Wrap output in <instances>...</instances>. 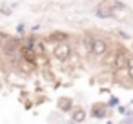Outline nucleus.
Returning a JSON list of instances; mask_svg holds the SVG:
<instances>
[{"mask_svg": "<svg viewBox=\"0 0 133 124\" xmlns=\"http://www.w3.org/2000/svg\"><path fill=\"white\" fill-rule=\"evenodd\" d=\"M20 40L18 38H6V42L2 44V53L8 57V58H20Z\"/></svg>", "mask_w": 133, "mask_h": 124, "instance_id": "1", "label": "nucleus"}, {"mask_svg": "<svg viewBox=\"0 0 133 124\" xmlns=\"http://www.w3.org/2000/svg\"><path fill=\"white\" fill-rule=\"evenodd\" d=\"M128 62H129V53L124 48H118L113 55V66L117 69V73H128Z\"/></svg>", "mask_w": 133, "mask_h": 124, "instance_id": "2", "label": "nucleus"}, {"mask_svg": "<svg viewBox=\"0 0 133 124\" xmlns=\"http://www.w3.org/2000/svg\"><path fill=\"white\" fill-rule=\"evenodd\" d=\"M53 55H55V58H58V60H66V58H69V55H71V48H69V44H68V42L55 44V48H53Z\"/></svg>", "mask_w": 133, "mask_h": 124, "instance_id": "3", "label": "nucleus"}, {"mask_svg": "<svg viewBox=\"0 0 133 124\" xmlns=\"http://www.w3.org/2000/svg\"><path fill=\"white\" fill-rule=\"evenodd\" d=\"M108 42L104 38H93V46H91V55L95 57H102L106 51H108Z\"/></svg>", "mask_w": 133, "mask_h": 124, "instance_id": "4", "label": "nucleus"}, {"mask_svg": "<svg viewBox=\"0 0 133 124\" xmlns=\"http://www.w3.org/2000/svg\"><path fill=\"white\" fill-rule=\"evenodd\" d=\"M97 17H100V18L111 17V8H108L106 4H100V6L97 8Z\"/></svg>", "mask_w": 133, "mask_h": 124, "instance_id": "5", "label": "nucleus"}, {"mask_svg": "<svg viewBox=\"0 0 133 124\" xmlns=\"http://www.w3.org/2000/svg\"><path fill=\"white\" fill-rule=\"evenodd\" d=\"M49 40L55 42V44H60V42H66L68 40V35L62 33V31H57V33H51L49 35Z\"/></svg>", "mask_w": 133, "mask_h": 124, "instance_id": "6", "label": "nucleus"}, {"mask_svg": "<svg viewBox=\"0 0 133 124\" xmlns=\"http://www.w3.org/2000/svg\"><path fill=\"white\" fill-rule=\"evenodd\" d=\"M33 51H35L37 58H38V57H44V44H42L40 40H35V38H33Z\"/></svg>", "mask_w": 133, "mask_h": 124, "instance_id": "7", "label": "nucleus"}, {"mask_svg": "<svg viewBox=\"0 0 133 124\" xmlns=\"http://www.w3.org/2000/svg\"><path fill=\"white\" fill-rule=\"evenodd\" d=\"M84 119H86V111H84V109H80V108H77V109L73 111V122H77V124H78V122H82Z\"/></svg>", "mask_w": 133, "mask_h": 124, "instance_id": "8", "label": "nucleus"}, {"mask_svg": "<svg viewBox=\"0 0 133 124\" xmlns=\"http://www.w3.org/2000/svg\"><path fill=\"white\" fill-rule=\"evenodd\" d=\"M104 111H106L104 106H95V108H93V115H95L97 119H102V117H104Z\"/></svg>", "mask_w": 133, "mask_h": 124, "instance_id": "9", "label": "nucleus"}, {"mask_svg": "<svg viewBox=\"0 0 133 124\" xmlns=\"http://www.w3.org/2000/svg\"><path fill=\"white\" fill-rule=\"evenodd\" d=\"M58 108H60V109H69V108H71V100H68V99H60Z\"/></svg>", "mask_w": 133, "mask_h": 124, "instance_id": "10", "label": "nucleus"}, {"mask_svg": "<svg viewBox=\"0 0 133 124\" xmlns=\"http://www.w3.org/2000/svg\"><path fill=\"white\" fill-rule=\"evenodd\" d=\"M128 77L133 80V57L129 55V62H128Z\"/></svg>", "mask_w": 133, "mask_h": 124, "instance_id": "11", "label": "nucleus"}, {"mask_svg": "<svg viewBox=\"0 0 133 124\" xmlns=\"http://www.w3.org/2000/svg\"><path fill=\"white\" fill-rule=\"evenodd\" d=\"M11 11H13V8H9V6H0V13L2 15H11Z\"/></svg>", "mask_w": 133, "mask_h": 124, "instance_id": "12", "label": "nucleus"}, {"mask_svg": "<svg viewBox=\"0 0 133 124\" xmlns=\"http://www.w3.org/2000/svg\"><path fill=\"white\" fill-rule=\"evenodd\" d=\"M118 104V100L115 99V97H111V100H109V106H117Z\"/></svg>", "mask_w": 133, "mask_h": 124, "instance_id": "13", "label": "nucleus"}, {"mask_svg": "<svg viewBox=\"0 0 133 124\" xmlns=\"http://www.w3.org/2000/svg\"><path fill=\"white\" fill-rule=\"evenodd\" d=\"M26 31V26L24 24H18V33H24Z\"/></svg>", "mask_w": 133, "mask_h": 124, "instance_id": "14", "label": "nucleus"}, {"mask_svg": "<svg viewBox=\"0 0 133 124\" xmlns=\"http://www.w3.org/2000/svg\"><path fill=\"white\" fill-rule=\"evenodd\" d=\"M0 38H2V35H0Z\"/></svg>", "mask_w": 133, "mask_h": 124, "instance_id": "15", "label": "nucleus"}, {"mask_svg": "<svg viewBox=\"0 0 133 124\" xmlns=\"http://www.w3.org/2000/svg\"><path fill=\"white\" fill-rule=\"evenodd\" d=\"M108 124H111V122H108Z\"/></svg>", "mask_w": 133, "mask_h": 124, "instance_id": "16", "label": "nucleus"}]
</instances>
